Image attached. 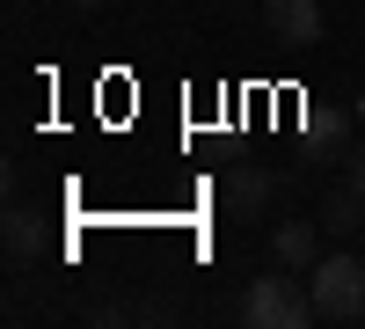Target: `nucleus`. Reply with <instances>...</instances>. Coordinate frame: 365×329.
I'll list each match as a JSON object with an SVG mask.
<instances>
[{
	"instance_id": "f257e3e1",
	"label": "nucleus",
	"mask_w": 365,
	"mask_h": 329,
	"mask_svg": "<svg viewBox=\"0 0 365 329\" xmlns=\"http://www.w3.org/2000/svg\"><path fill=\"white\" fill-rule=\"evenodd\" d=\"M241 322L249 329H307V322H322V308H314V293L292 285L285 271H263L241 293Z\"/></svg>"
},
{
	"instance_id": "423d86ee",
	"label": "nucleus",
	"mask_w": 365,
	"mask_h": 329,
	"mask_svg": "<svg viewBox=\"0 0 365 329\" xmlns=\"http://www.w3.org/2000/svg\"><path fill=\"white\" fill-rule=\"evenodd\" d=\"M322 227H329V234H358V227H365V198H358L351 183L329 191V198H322Z\"/></svg>"
},
{
	"instance_id": "f03ea898",
	"label": "nucleus",
	"mask_w": 365,
	"mask_h": 329,
	"mask_svg": "<svg viewBox=\"0 0 365 329\" xmlns=\"http://www.w3.org/2000/svg\"><path fill=\"white\" fill-rule=\"evenodd\" d=\"M307 293H314L322 322H358V315H365V263H358L351 249H329V256H314Z\"/></svg>"
},
{
	"instance_id": "20e7f679",
	"label": "nucleus",
	"mask_w": 365,
	"mask_h": 329,
	"mask_svg": "<svg viewBox=\"0 0 365 329\" xmlns=\"http://www.w3.org/2000/svg\"><path fill=\"white\" fill-rule=\"evenodd\" d=\"M322 256V227L314 220H278V234H270V263H285V271H314Z\"/></svg>"
},
{
	"instance_id": "0eeeda50",
	"label": "nucleus",
	"mask_w": 365,
	"mask_h": 329,
	"mask_svg": "<svg viewBox=\"0 0 365 329\" xmlns=\"http://www.w3.org/2000/svg\"><path fill=\"white\" fill-rule=\"evenodd\" d=\"M8 242H15V256H29V249H37V220H29V213H8Z\"/></svg>"
},
{
	"instance_id": "9d476101",
	"label": "nucleus",
	"mask_w": 365,
	"mask_h": 329,
	"mask_svg": "<svg viewBox=\"0 0 365 329\" xmlns=\"http://www.w3.org/2000/svg\"><path fill=\"white\" fill-rule=\"evenodd\" d=\"M73 8H103V0H73Z\"/></svg>"
},
{
	"instance_id": "1a4fd4ad",
	"label": "nucleus",
	"mask_w": 365,
	"mask_h": 329,
	"mask_svg": "<svg viewBox=\"0 0 365 329\" xmlns=\"http://www.w3.org/2000/svg\"><path fill=\"white\" fill-rule=\"evenodd\" d=\"M351 191L365 198V146H358V154H351Z\"/></svg>"
},
{
	"instance_id": "6e6552de",
	"label": "nucleus",
	"mask_w": 365,
	"mask_h": 329,
	"mask_svg": "<svg viewBox=\"0 0 365 329\" xmlns=\"http://www.w3.org/2000/svg\"><path fill=\"white\" fill-rule=\"evenodd\" d=\"M314 139H336V146H344V139H351V110H329V117H314Z\"/></svg>"
},
{
	"instance_id": "7ed1b4c3",
	"label": "nucleus",
	"mask_w": 365,
	"mask_h": 329,
	"mask_svg": "<svg viewBox=\"0 0 365 329\" xmlns=\"http://www.w3.org/2000/svg\"><path fill=\"white\" fill-rule=\"evenodd\" d=\"M263 22L278 44H314L322 37V0H263Z\"/></svg>"
},
{
	"instance_id": "39448f33",
	"label": "nucleus",
	"mask_w": 365,
	"mask_h": 329,
	"mask_svg": "<svg viewBox=\"0 0 365 329\" xmlns=\"http://www.w3.org/2000/svg\"><path fill=\"white\" fill-rule=\"evenodd\" d=\"M270 191H278V183H270L263 168H234V176H227V205H234V213H263Z\"/></svg>"
}]
</instances>
